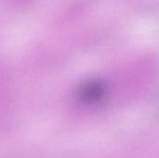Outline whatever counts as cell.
Returning <instances> with one entry per match:
<instances>
[{
  "label": "cell",
  "mask_w": 159,
  "mask_h": 158,
  "mask_svg": "<svg viewBox=\"0 0 159 158\" xmlns=\"http://www.w3.org/2000/svg\"><path fill=\"white\" fill-rule=\"evenodd\" d=\"M103 94L104 88L101 83L98 82H90L82 89V98L89 102L101 100Z\"/></svg>",
  "instance_id": "cell-1"
}]
</instances>
